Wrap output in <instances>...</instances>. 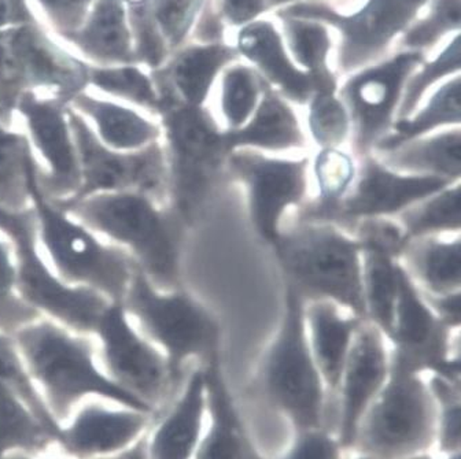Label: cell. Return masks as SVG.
<instances>
[{
	"instance_id": "277c9868",
	"label": "cell",
	"mask_w": 461,
	"mask_h": 459,
	"mask_svg": "<svg viewBox=\"0 0 461 459\" xmlns=\"http://www.w3.org/2000/svg\"><path fill=\"white\" fill-rule=\"evenodd\" d=\"M122 304L139 330L164 354L176 387L188 364L220 361L219 319L185 288L162 290L138 267Z\"/></svg>"
},
{
	"instance_id": "836d02e7",
	"label": "cell",
	"mask_w": 461,
	"mask_h": 459,
	"mask_svg": "<svg viewBox=\"0 0 461 459\" xmlns=\"http://www.w3.org/2000/svg\"><path fill=\"white\" fill-rule=\"evenodd\" d=\"M55 446L54 437L23 398L0 379V459L13 454L41 455Z\"/></svg>"
},
{
	"instance_id": "7402d4cb",
	"label": "cell",
	"mask_w": 461,
	"mask_h": 459,
	"mask_svg": "<svg viewBox=\"0 0 461 459\" xmlns=\"http://www.w3.org/2000/svg\"><path fill=\"white\" fill-rule=\"evenodd\" d=\"M208 422L203 367H193L165 416L148 435L149 459H193Z\"/></svg>"
},
{
	"instance_id": "d4e9b609",
	"label": "cell",
	"mask_w": 461,
	"mask_h": 459,
	"mask_svg": "<svg viewBox=\"0 0 461 459\" xmlns=\"http://www.w3.org/2000/svg\"><path fill=\"white\" fill-rule=\"evenodd\" d=\"M238 54L248 58L275 91L290 104L306 106L314 86L309 73L295 67L276 28L269 21H251L238 35Z\"/></svg>"
},
{
	"instance_id": "bcb514c9",
	"label": "cell",
	"mask_w": 461,
	"mask_h": 459,
	"mask_svg": "<svg viewBox=\"0 0 461 459\" xmlns=\"http://www.w3.org/2000/svg\"><path fill=\"white\" fill-rule=\"evenodd\" d=\"M348 453L337 435L321 427L294 432L292 445L279 459H345Z\"/></svg>"
},
{
	"instance_id": "cb8c5ba5",
	"label": "cell",
	"mask_w": 461,
	"mask_h": 459,
	"mask_svg": "<svg viewBox=\"0 0 461 459\" xmlns=\"http://www.w3.org/2000/svg\"><path fill=\"white\" fill-rule=\"evenodd\" d=\"M303 320L317 369L329 396H335L356 333L366 320L324 299L306 301Z\"/></svg>"
},
{
	"instance_id": "8fae6325",
	"label": "cell",
	"mask_w": 461,
	"mask_h": 459,
	"mask_svg": "<svg viewBox=\"0 0 461 459\" xmlns=\"http://www.w3.org/2000/svg\"><path fill=\"white\" fill-rule=\"evenodd\" d=\"M224 173L242 187L251 228L271 248L288 220L312 196L309 154L271 156L234 149L227 154Z\"/></svg>"
},
{
	"instance_id": "ab89813d",
	"label": "cell",
	"mask_w": 461,
	"mask_h": 459,
	"mask_svg": "<svg viewBox=\"0 0 461 459\" xmlns=\"http://www.w3.org/2000/svg\"><path fill=\"white\" fill-rule=\"evenodd\" d=\"M437 405L436 448L439 455L461 453V382L427 376Z\"/></svg>"
},
{
	"instance_id": "db71d44e",
	"label": "cell",
	"mask_w": 461,
	"mask_h": 459,
	"mask_svg": "<svg viewBox=\"0 0 461 459\" xmlns=\"http://www.w3.org/2000/svg\"><path fill=\"white\" fill-rule=\"evenodd\" d=\"M345 459H376L375 456L369 455V454L360 453V451H349L346 454Z\"/></svg>"
},
{
	"instance_id": "5b68a950",
	"label": "cell",
	"mask_w": 461,
	"mask_h": 459,
	"mask_svg": "<svg viewBox=\"0 0 461 459\" xmlns=\"http://www.w3.org/2000/svg\"><path fill=\"white\" fill-rule=\"evenodd\" d=\"M31 207L39 244L55 273L68 284L122 302L138 269L133 259L47 198L36 176L31 185Z\"/></svg>"
},
{
	"instance_id": "f546056e",
	"label": "cell",
	"mask_w": 461,
	"mask_h": 459,
	"mask_svg": "<svg viewBox=\"0 0 461 459\" xmlns=\"http://www.w3.org/2000/svg\"><path fill=\"white\" fill-rule=\"evenodd\" d=\"M358 172V158L349 147L316 148L311 156L312 196L293 219L334 222Z\"/></svg>"
},
{
	"instance_id": "9f6ffc18",
	"label": "cell",
	"mask_w": 461,
	"mask_h": 459,
	"mask_svg": "<svg viewBox=\"0 0 461 459\" xmlns=\"http://www.w3.org/2000/svg\"><path fill=\"white\" fill-rule=\"evenodd\" d=\"M254 459H264L263 455L258 453V450H257L256 456H254Z\"/></svg>"
},
{
	"instance_id": "f6af8a7d",
	"label": "cell",
	"mask_w": 461,
	"mask_h": 459,
	"mask_svg": "<svg viewBox=\"0 0 461 459\" xmlns=\"http://www.w3.org/2000/svg\"><path fill=\"white\" fill-rule=\"evenodd\" d=\"M208 0H151L154 18L170 50L182 49Z\"/></svg>"
},
{
	"instance_id": "f5cc1de1",
	"label": "cell",
	"mask_w": 461,
	"mask_h": 459,
	"mask_svg": "<svg viewBox=\"0 0 461 459\" xmlns=\"http://www.w3.org/2000/svg\"><path fill=\"white\" fill-rule=\"evenodd\" d=\"M407 459H436L432 456L431 453L423 454V455L412 456V458ZM441 459H461V453L453 454V455L441 456Z\"/></svg>"
},
{
	"instance_id": "ffe728a7",
	"label": "cell",
	"mask_w": 461,
	"mask_h": 459,
	"mask_svg": "<svg viewBox=\"0 0 461 459\" xmlns=\"http://www.w3.org/2000/svg\"><path fill=\"white\" fill-rule=\"evenodd\" d=\"M156 414L90 400L59 428L57 447L70 459H99L132 447L150 432Z\"/></svg>"
},
{
	"instance_id": "ba28073f",
	"label": "cell",
	"mask_w": 461,
	"mask_h": 459,
	"mask_svg": "<svg viewBox=\"0 0 461 459\" xmlns=\"http://www.w3.org/2000/svg\"><path fill=\"white\" fill-rule=\"evenodd\" d=\"M0 235L12 246L23 301L41 317L93 336L99 317L112 301L95 291L68 284L55 273L39 244L32 207L20 212L0 207Z\"/></svg>"
},
{
	"instance_id": "f35d334b",
	"label": "cell",
	"mask_w": 461,
	"mask_h": 459,
	"mask_svg": "<svg viewBox=\"0 0 461 459\" xmlns=\"http://www.w3.org/2000/svg\"><path fill=\"white\" fill-rule=\"evenodd\" d=\"M306 133L314 148L349 147L352 121L338 89L314 91L309 99Z\"/></svg>"
},
{
	"instance_id": "ee69618b",
	"label": "cell",
	"mask_w": 461,
	"mask_h": 459,
	"mask_svg": "<svg viewBox=\"0 0 461 459\" xmlns=\"http://www.w3.org/2000/svg\"><path fill=\"white\" fill-rule=\"evenodd\" d=\"M460 22V0H432L429 14L407 29L402 47L407 51L423 52L447 32L458 31Z\"/></svg>"
},
{
	"instance_id": "f907efd6",
	"label": "cell",
	"mask_w": 461,
	"mask_h": 459,
	"mask_svg": "<svg viewBox=\"0 0 461 459\" xmlns=\"http://www.w3.org/2000/svg\"><path fill=\"white\" fill-rule=\"evenodd\" d=\"M148 435H146L143 439L139 440V442L136 443V445H133L132 447L128 448V450L122 451V453L115 454V455L106 456V458L99 459H149Z\"/></svg>"
},
{
	"instance_id": "4316f807",
	"label": "cell",
	"mask_w": 461,
	"mask_h": 459,
	"mask_svg": "<svg viewBox=\"0 0 461 459\" xmlns=\"http://www.w3.org/2000/svg\"><path fill=\"white\" fill-rule=\"evenodd\" d=\"M202 367L208 391V422L193 459H254L257 448L225 382L221 359Z\"/></svg>"
},
{
	"instance_id": "1f68e13d",
	"label": "cell",
	"mask_w": 461,
	"mask_h": 459,
	"mask_svg": "<svg viewBox=\"0 0 461 459\" xmlns=\"http://www.w3.org/2000/svg\"><path fill=\"white\" fill-rule=\"evenodd\" d=\"M457 127H461V78L458 75L437 88L431 98L410 117L395 121L389 135L372 152L386 151L405 141Z\"/></svg>"
},
{
	"instance_id": "c3c4849f",
	"label": "cell",
	"mask_w": 461,
	"mask_h": 459,
	"mask_svg": "<svg viewBox=\"0 0 461 459\" xmlns=\"http://www.w3.org/2000/svg\"><path fill=\"white\" fill-rule=\"evenodd\" d=\"M423 295L424 301L429 304L432 313L436 314L439 321L444 322L453 330H460L461 327V291L442 293V295Z\"/></svg>"
},
{
	"instance_id": "30bf717a",
	"label": "cell",
	"mask_w": 461,
	"mask_h": 459,
	"mask_svg": "<svg viewBox=\"0 0 461 459\" xmlns=\"http://www.w3.org/2000/svg\"><path fill=\"white\" fill-rule=\"evenodd\" d=\"M437 405L427 376L393 366L361 419L352 451L376 459H407L436 448Z\"/></svg>"
},
{
	"instance_id": "7bdbcfd3",
	"label": "cell",
	"mask_w": 461,
	"mask_h": 459,
	"mask_svg": "<svg viewBox=\"0 0 461 459\" xmlns=\"http://www.w3.org/2000/svg\"><path fill=\"white\" fill-rule=\"evenodd\" d=\"M128 21L132 33L136 64L144 65L151 70L159 69L169 58L167 54L170 49L154 18L151 2L130 4Z\"/></svg>"
},
{
	"instance_id": "8992f818",
	"label": "cell",
	"mask_w": 461,
	"mask_h": 459,
	"mask_svg": "<svg viewBox=\"0 0 461 459\" xmlns=\"http://www.w3.org/2000/svg\"><path fill=\"white\" fill-rule=\"evenodd\" d=\"M301 293L285 283L283 310L258 367L259 388L293 432L323 427L329 392L306 338Z\"/></svg>"
},
{
	"instance_id": "d590c367",
	"label": "cell",
	"mask_w": 461,
	"mask_h": 459,
	"mask_svg": "<svg viewBox=\"0 0 461 459\" xmlns=\"http://www.w3.org/2000/svg\"><path fill=\"white\" fill-rule=\"evenodd\" d=\"M283 21L285 39L297 64L309 73L314 91L338 89V81L329 68L331 39L329 31L319 21L277 15ZM313 91V92H314Z\"/></svg>"
},
{
	"instance_id": "3957f363",
	"label": "cell",
	"mask_w": 461,
	"mask_h": 459,
	"mask_svg": "<svg viewBox=\"0 0 461 459\" xmlns=\"http://www.w3.org/2000/svg\"><path fill=\"white\" fill-rule=\"evenodd\" d=\"M272 250L285 283L303 301L334 302L366 320L363 251L355 233L334 222L292 219Z\"/></svg>"
},
{
	"instance_id": "6da1fadb",
	"label": "cell",
	"mask_w": 461,
	"mask_h": 459,
	"mask_svg": "<svg viewBox=\"0 0 461 459\" xmlns=\"http://www.w3.org/2000/svg\"><path fill=\"white\" fill-rule=\"evenodd\" d=\"M13 339L58 424H65L90 400L157 414L104 374L93 336L41 317L17 330Z\"/></svg>"
},
{
	"instance_id": "4dcf8cb0",
	"label": "cell",
	"mask_w": 461,
	"mask_h": 459,
	"mask_svg": "<svg viewBox=\"0 0 461 459\" xmlns=\"http://www.w3.org/2000/svg\"><path fill=\"white\" fill-rule=\"evenodd\" d=\"M372 154L397 172L449 183L461 181V127L429 133Z\"/></svg>"
},
{
	"instance_id": "d6986e66",
	"label": "cell",
	"mask_w": 461,
	"mask_h": 459,
	"mask_svg": "<svg viewBox=\"0 0 461 459\" xmlns=\"http://www.w3.org/2000/svg\"><path fill=\"white\" fill-rule=\"evenodd\" d=\"M390 345L384 333L364 321L346 358L335 398L338 400L337 436L346 451L355 447L364 414L389 380Z\"/></svg>"
},
{
	"instance_id": "b9f144b4",
	"label": "cell",
	"mask_w": 461,
	"mask_h": 459,
	"mask_svg": "<svg viewBox=\"0 0 461 459\" xmlns=\"http://www.w3.org/2000/svg\"><path fill=\"white\" fill-rule=\"evenodd\" d=\"M18 291L12 246L0 235V332L14 335L29 322L41 319Z\"/></svg>"
},
{
	"instance_id": "e575fe53",
	"label": "cell",
	"mask_w": 461,
	"mask_h": 459,
	"mask_svg": "<svg viewBox=\"0 0 461 459\" xmlns=\"http://www.w3.org/2000/svg\"><path fill=\"white\" fill-rule=\"evenodd\" d=\"M407 240L461 233V181L447 184L395 217Z\"/></svg>"
},
{
	"instance_id": "7dc6e473",
	"label": "cell",
	"mask_w": 461,
	"mask_h": 459,
	"mask_svg": "<svg viewBox=\"0 0 461 459\" xmlns=\"http://www.w3.org/2000/svg\"><path fill=\"white\" fill-rule=\"evenodd\" d=\"M43 10L55 32L62 36L76 32L93 9L95 0H33Z\"/></svg>"
},
{
	"instance_id": "9c48e42d",
	"label": "cell",
	"mask_w": 461,
	"mask_h": 459,
	"mask_svg": "<svg viewBox=\"0 0 461 459\" xmlns=\"http://www.w3.org/2000/svg\"><path fill=\"white\" fill-rule=\"evenodd\" d=\"M88 69L90 64L58 46L38 21L0 31V121L13 125L25 92L69 104L88 89Z\"/></svg>"
},
{
	"instance_id": "603a6c76",
	"label": "cell",
	"mask_w": 461,
	"mask_h": 459,
	"mask_svg": "<svg viewBox=\"0 0 461 459\" xmlns=\"http://www.w3.org/2000/svg\"><path fill=\"white\" fill-rule=\"evenodd\" d=\"M238 50L222 41L194 44L177 50L151 77L158 92H167L180 104L206 107L214 81L237 59Z\"/></svg>"
},
{
	"instance_id": "484cf974",
	"label": "cell",
	"mask_w": 461,
	"mask_h": 459,
	"mask_svg": "<svg viewBox=\"0 0 461 459\" xmlns=\"http://www.w3.org/2000/svg\"><path fill=\"white\" fill-rule=\"evenodd\" d=\"M69 106L90 125L101 143L117 151H138L161 141L159 121L130 104L80 92Z\"/></svg>"
},
{
	"instance_id": "9a60e30c",
	"label": "cell",
	"mask_w": 461,
	"mask_h": 459,
	"mask_svg": "<svg viewBox=\"0 0 461 459\" xmlns=\"http://www.w3.org/2000/svg\"><path fill=\"white\" fill-rule=\"evenodd\" d=\"M458 333L437 319L402 269L394 317L386 336L393 366L461 382L460 353L453 345Z\"/></svg>"
},
{
	"instance_id": "816d5d0a",
	"label": "cell",
	"mask_w": 461,
	"mask_h": 459,
	"mask_svg": "<svg viewBox=\"0 0 461 459\" xmlns=\"http://www.w3.org/2000/svg\"><path fill=\"white\" fill-rule=\"evenodd\" d=\"M301 0H266L267 10L272 9V7H280L283 4H298Z\"/></svg>"
},
{
	"instance_id": "d6a6232c",
	"label": "cell",
	"mask_w": 461,
	"mask_h": 459,
	"mask_svg": "<svg viewBox=\"0 0 461 459\" xmlns=\"http://www.w3.org/2000/svg\"><path fill=\"white\" fill-rule=\"evenodd\" d=\"M38 161L25 133L0 121V207L20 212L31 207V185Z\"/></svg>"
},
{
	"instance_id": "e0dca14e",
	"label": "cell",
	"mask_w": 461,
	"mask_h": 459,
	"mask_svg": "<svg viewBox=\"0 0 461 459\" xmlns=\"http://www.w3.org/2000/svg\"><path fill=\"white\" fill-rule=\"evenodd\" d=\"M69 104L38 92H25L15 112L38 161V185L54 202H67L81 184L77 144L70 125Z\"/></svg>"
},
{
	"instance_id": "11a10c76",
	"label": "cell",
	"mask_w": 461,
	"mask_h": 459,
	"mask_svg": "<svg viewBox=\"0 0 461 459\" xmlns=\"http://www.w3.org/2000/svg\"><path fill=\"white\" fill-rule=\"evenodd\" d=\"M125 4H149V2H151V0H122Z\"/></svg>"
},
{
	"instance_id": "8d00e7d4",
	"label": "cell",
	"mask_w": 461,
	"mask_h": 459,
	"mask_svg": "<svg viewBox=\"0 0 461 459\" xmlns=\"http://www.w3.org/2000/svg\"><path fill=\"white\" fill-rule=\"evenodd\" d=\"M93 86L106 98L130 104L153 117H158L161 98L153 77L139 65H113L88 69V88Z\"/></svg>"
},
{
	"instance_id": "5bb4252c",
	"label": "cell",
	"mask_w": 461,
	"mask_h": 459,
	"mask_svg": "<svg viewBox=\"0 0 461 459\" xmlns=\"http://www.w3.org/2000/svg\"><path fill=\"white\" fill-rule=\"evenodd\" d=\"M429 0H368L360 12L339 14L324 4H288L277 15L305 18L334 26L340 33L338 67L345 75L371 67L392 41L412 25Z\"/></svg>"
},
{
	"instance_id": "681fc988",
	"label": "cell",
	"mask_w": 461,
	"mask_h": 459,
	"mask_svg": "<svg viewBox=\"0 0 461 459\" xmlns=\"http://www.w3.org/2000/svg\"><path fill=\"white\" fill-rule=\"evenodd\" d=\"M266 10V0H221L220 4V15L232 25H246Z\"/></svg>"
},
{
	"instance_id": "83f0119b",
	"label": "cell",
	"mask_w": 461,
	"mask_h": 459,
	"mask_svg": "<svg viewBox=\"0 0 461 459\" xmlns=\"http://www.w3.org/2000/svg\"><path fill=\"white\" fill-rule=\"evenodd\" d=\"M95 67L138 65L133 54L128 7L122 0H95L83 25L62 36Z\"/></svg>"
},
{
	"instance_id": "7a4b0ae2",
	"label": "cell",
	"mask_w": 461,
	"mask_h": 459,
	"mask_svg": "<svg viewBox=\"0 0 461 459\" xmlns=\"http://www.w3.org/2000/svg\"><path fill=\"white\" fill-rule=\"evenodd\" d=\"M55 203L124 250L157 287H182V244L187 227L167 204L138 193L99 194Z\"/></svg>"
},
{
	"instance_id": "44dd1931",
	"label": "cell",
	"mask_w": 461,
	"mask_h": 459,
	"mask_svg": "<svg viewBox=\"0 0 461 459\" xmlns=\"http://www.w3.org/2000/svg\"><path fill=\"white\" fill-rule=\"evenodd\" d=\"M222 140L227 152L253 149L271 156H305L313 148L292 104L267 81L250 120L240 130L222 132Z\"/></svg>"
},
{
	"instance_id": "f1b7e54d",
	"label": "cell",
	"mask_w": 461,
	"mask_h": 459,
	"mask_svg": "<svg viewBox=\"0 0 461 459\" xmlns=\"http://www.w3.org/2000/svg\"><path fill=\"white\" fill-rule=\"evenodd\" d=\"M398 261L420 292L461 291V233L408 240Z\"/></svg>"
},
{
	"instance_id": "7c38bea8",
	"label": "cell",
	"mask_w": 461,
	"mask_h": 459,
	"mask_svg": "<svg viewBox=\"0 0 461 459\" xmlns=\"http://www.w3.org/2000/svg\"><path fill=\"white\" fill-rule=\"evenodd\" d=\"M93 338L104 374L158 413L176 384L164 354L139 330L122 302H109Z\"/></svg>"
},
{
	"instance_id": "4fadbf2b",
	"label": "cell",
	"mask_w": 461,
	"mask_h": 459,
	"mask_svg": "<svg viewBox=\"0 0 461 459\" xmlns=\"http://www.w3.org/2000/svg\"><path fill=\"white\" fill-rule=\"evenodd\" d=\"M69 118L77 144L81 184L77 194L67 202L99 194L138 193L167 206L169 181L161 141L138 151H117L101 143L72 107Z\"/></svg>"
},
{
	"instance_id": "60d3db41",
	"label": "cell",
	"mask_w": 461,
	"mask_h": 459,
	"mask_svg": "<svg viewBox=\"0 0 461 459\" xmlns=\"http://www.w3.org/2000/svg\"><path fill=\"white\" fill-rule=\"evenodd\" d=\"M460 35L456 36L449 46L429 64H421L419 72H413L403 86L397 120L410 117L419 106H421L424 95L434 84L444 80L447 76L460 72L461 65Z\"/></svg>"
},
{
	"instance_id": "52a82bcc",
	"label": "cell",
	"mask_w": 461,
	"mask_h": 459,
	"mask_svg": "<svg viewBox=\"0 0 461 459\" xmlns=\"http://www.w3.org/2000/svg\"><path fill=\"white\" fill-rule=\"evenodd\" d=\"M159 98L157 118L167 158V206L188 227L208 201L217 176L224 173L228 152L221 128L206 107L187 106L167 94Z\"/></svg>"
},
{
	"instance_id": "74e56055",
	"label": "cell",
	"mask_w": 461,
	"mask_h": 459,
	"mask_svg": "<svg viewBox=\"0 0 461 459\" xmlns=\"http://www.w3.org/2000/svg\"><path fill=\"white\" fill-rule=\"evenodd\" d=\"M264 80L253 68L235 65L228 68L220 84L219 127L222 132L242 128L258 106Z\"/></svg>"
},
{
	"instance_id": "ac0fdd59",
	"label": "cell",
	"mask_w": 461,
	"mask_h": 459,
	"mask_svg": "<svg viewBox=\"0 0 461 459\" xmlns=\"http://www.w3.org/2000/svg\"><path fill=\"white\" fill-rule=\"evenodd\" d=\"M449 181L407 175L384 165L375 154L358 157V172L349 195L338 210L335 224L352 230L366 220L395 219Z\"/></svg>"
},
{
	"instance_id": "2e32d148",
	"label": "cell",
	"mask_w": 461,
	"mask_h": 459,
	"mask_svg": "<svg viewBox=\"0 0 461 459\" xmlns=\"http://www.w3.org/2000/svg\"><path fill=\"white\" fill-rule=\"evenodd\" d=\"M421 64L423 52L403 51L381 64L357 70L338 88L352 121L350 149L357 158L371 154L389 135L403 86Z\"/></svg>"
}]
</instances>
